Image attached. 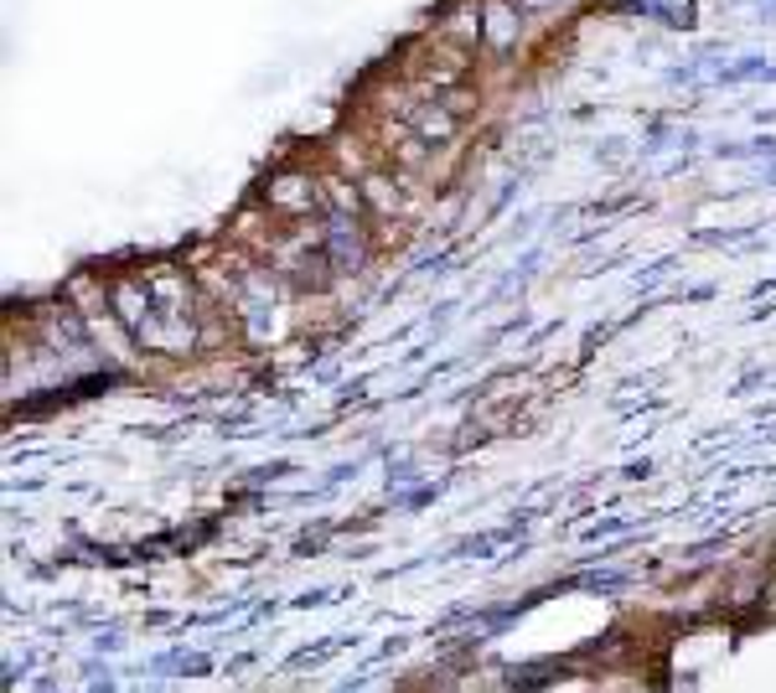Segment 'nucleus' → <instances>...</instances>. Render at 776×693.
I'll return each instance as SVG.
<instances>
[{"label": "nucleus", "mask_w": 776, "mask_h": 693, "mask_svg": "<svg viewBox=\"0 0 776 693\" xmlns=\"http://www.w3.org/2000/svg\"><path fill=\"white\" fill-rule=\"evenodd\" d=\"M270 202H275V207H290V213H311V202H317L311 177H279L275 187H270Z\"/></svg>", "instance_id": "1"}, {"label": "nucleus", "mask_w": 776, "mask_h": 693, "mask_svg": "<svg viewBox=\"0 0 776 693\" xmlns=\"http://www.w3.org/2000/svg\"><path fill=\"white\" fill-rule=\"evenodd\" d=\"M451 32H456V37H477V11H461V16H451Z\"/></svg>", "instance_id": "5"}, {"label": "nucleus", "mask_w": 776, "mask_h": 693, "mask_svg": "<svg viewBox=\"0 0 776 693\" xmlns=\"http://www.w3.org/2000/svg\"><path fill=\"white\" fill-rule=\"evenodd\" d=\"M368 198H373V207H383V213H394L398 207V192L383 177H368Z\"/></svg>", "instance_id": "4"}, {"label": "nucleus", "mask_w": 776, "mask_h": 693, "mask_svg": "<svg viewBox=\"0 0 776 693\" xmlns=\"http://www.w3.org/2000/svg\"><path fill=\"white\" fill-rule=\"evenodd\" d=\"M487 37H492V47H508V41H513V11H508V5H492Z\"/></svg>", "instance_id": "3"}, {"label": "nucleus", "mask_w": 776, "mask_h": 693, "mask_svg": "<svg viewBox=\"0 0 776 693\" xmlns=\"http://www.w3.org/2000/svg\"><path fill=\"white\" fill-rule=\"evenodd\" d=\"M415 135L430 140V145H445L456 135V109H419L415 115Z\"/></svg>", "instance_id": "2"}]
</instances>
